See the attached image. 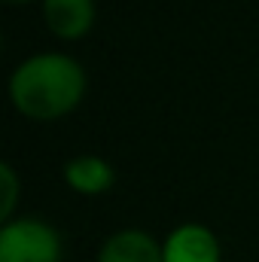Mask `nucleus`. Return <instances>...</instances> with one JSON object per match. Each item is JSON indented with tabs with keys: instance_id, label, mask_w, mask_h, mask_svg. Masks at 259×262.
Masks as SVG:
<instances>
[{
	"instance_id": "nucleus-7",
	"label": "nucleus",
	"mask_w": 259,
	"mask_h": 262,
	"mask_svg": "<svg viewBox=\"0 0 259 262\" xmlns=\"http://www.w3.org/2000/svg\"><path fill=\"white\" fill-rule=\"evenodd\" d=\"M0 186H3V201H0V220H9L12 207H15V195H18V180L12 174L9 165H0Z\"/></svg>"
},
{
	"instance_id": "nucleus-3",
	"label": "nucleus",
	"mask_w": 259,
	"mask_h": 262,
	"mask_svg": "<svg viewBox=\"0 0 259 262\" xmlns=\"http://www.w3.org/2000/svg\"><path fill=\"white\" fill-rule=\"evenodd\" d=\"M165 262H220V244L204 226H180L162 247Z\"/></svg>"
},
{
	"instance_id": "nucleus-5",
	"label": "nucleus",
	"mask_w": 259,
	"mask_h": 262,
	"mask_svg": "<svg viewBox=\"0 0 259 262\" xmlns=\"http://www.w3.org/2000/svg\"><path fill=\"white\" fill-rule=\"evenodd\" d=\"M98 262H165V253L146 232L125 229L104 244Z\"/></svg>"
},
{
	"instance_id": "nucleus-8",
	"label": "nucleus",
	"mask_w": 259,
	"mask_h": 262,
	"mask_svg": "<svg viewBox=\"0 0 259 262\" xmlns=\"http://www.w3.org/2000/svg\"><path fill=\"white\" fill-rule=\"evenodd\" d=\"M6 3H25V0H6Z\"/></svg>"
},
{
	"instance_id": "nucleus-2",
	"label": "nucleus",
	"mask_w": 259,
	"mask_h": 262,
	"mask_svg": "<svg viewBox=\"0 0 259 262\" xmlns=\"http://www.w3.org/2000/svg\"><path fill=\"white\" fill-rule=\"evenodd\" d=\"M61 241L55 229L37 220L6 223L0 232V262H58Z\"/></svg>"
},
{
	"instance_id": "nucleus-4",
	"label": "nucleus",
	"mask_w": 259,
	"mask_h": 262,
	"mask_svg": "<svg viewBox=\"0 0 259 262\" xmlns=\"http://www.w3.org/2000/svg\"><path fill=\"white\" fill-rule=\"evenodd\" d=\"M43 18L61 40H79L95 21L92 0H43Z\"/></svg>"
},
{
	"instance_id": "nucleus-6",
	"label": "nucleus",
	"mask_w": 259,
	"mask_h": 262,
	"mask_svg": "<svg viewBox=\"0 0 259 262\" xmlns=\"http://www.w3.org/2000/svg\"><path fill=\"white\" fill-rule=\"evenodd\" d=\"M64 177L73 189H79V192H85V195L104 192V189H110V183H113L110 165H107L104 159H98V156H79V159L67 162Z\"/></svg>"
},
{
	"instance_id": "nucleus-1",
	"label": "nucleus",
	"mask_w": 259,
	"mask_h": 262,
	"mask_svg": "<svg viewBox=\"0 0 259 262\" xmlns=\"http://www.w3.org/2000/svg\"><path fill=\"white\" fill-rule=\"evenodd\" d=\"M85 92V73L67 55H34L12 73L9 95L25 116L55 119L70 113Z\"/></svg>"
}]
</instances>
